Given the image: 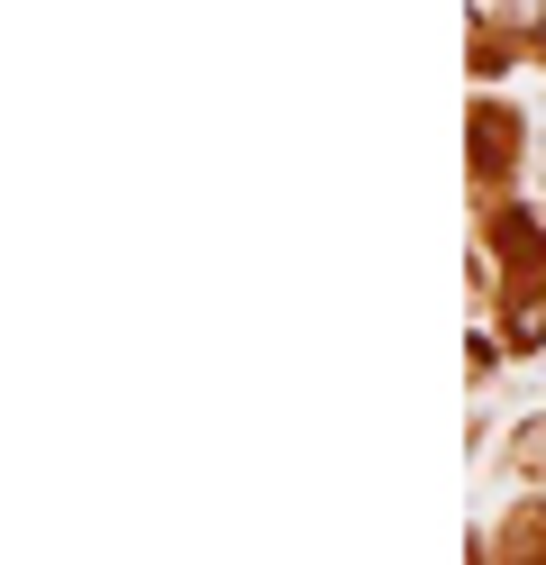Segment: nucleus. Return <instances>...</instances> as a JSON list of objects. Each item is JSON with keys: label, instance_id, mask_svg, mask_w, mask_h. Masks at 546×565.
<instances>
[{"label": "nucleus", "instance_id": "f257e3e1", "mask_svg": "<svg viewBox=\"0 0 546 565\" xmlns=\"http://www.w3.org/2000/svg\"><path fill=\"white\" fill-rule=\"evenodd\" d=\"M501 256H510V347H537L546 338V274H537V228L528 220H501Z\"/></svg>", "mask_w": 546, "mask_h": 565}, {"label": "nucleus", "instance_id": "f03ea898", "mask_svg": "<svg viewBox=\"0 0 546 565\" xmlns=\"http://www.w3.org/2000/svg\"><path fill=\"white\" fill-rule=\"evenodd\" d=\"M510 137H520L510 110H483V164H492V173H510Z\"/></svg>", "mask_w": 546, "mask_h": 565}, {"label": "nucleus", "instance_id": "7ed1b4c3", "mask_svg": "<svg viewBox=\"0 0 546 565\" xmlns=\"http://www.w3.org/2000/svg\"><path fill=\"white\" fill-rule=\"evenodd\" d=\"M492 19H501V28H537L546 0H492Z\"/></svg>", "mask_w": 546, "mask_h": 565}, {"label": "nucleus", "instance_id": "20e7f679", "mask_svg": "<svg viewBox=\"0 0 546 565\" xmlns=\"http://www.w3.org/2000/svg\"><path fill=\"white\" fill-rule=\"evenodd\" d=\"M528 447H520V466H546V419H537V429H520Z\"/></svg>", "mask_w": 546, "mask_h": 565}]
</instances>
